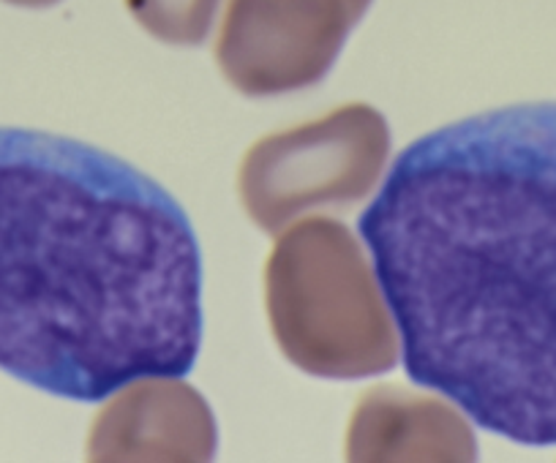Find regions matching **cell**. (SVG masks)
Returning <instances> with one entry per match:
<instances>
[{
  "label": "cell",
  "mask_w": 556,
  "mask_h": 463,
  "mask_svg": "<svg viewBox=\"0 0 556 463\" xmlns=\"http://www.w3.org/2000/svg\"><path fill=\"white\" fill-rule=\"evenodd\" d=\"M148 34L173 44H200L216 17L218 0H126Z\"/></svg>",
  "instance_id": "obj_5"
},
{
  "label": "cell",
  "mask_w": 556,
  "mask_h": 463,
  "mask_svg": "<svg viewBox=\"0 0 556 463\" xmlns=\"http://www.w3.org/2000/svg\"><path fill=\"white\" fill-rule=\"evenodd\" d=\"M202 344V254L148 175L68 137L0 129V371L99 403L180 380Z\"/></svg>",
  "instance_id": "obj_2"
},
{
  "label": "cell",
  "mask_w": 556,
  "mask_h": 463,
  "mask_svg": "<svg viewBox=\"0 0 556 463\" xmlns=\"http://www.w3.org/2000/svg\"><path fill=\"white\" fill-rule=\"evenodd\" d=\"M361 115L363 106L339 110L328 120H319V124L308 126V129L290 131V134L270 137L260 147H254L249 153L243 175L278 172L281 175V185H273L265 194L245 202L251 216L260 223H265V227H276L285 218H290L292 213L303 210V207L314 205V202L357 200V196L366 194L368 185L374 183V175L350 167H328V164L341 162L382 164L384 147L350 153V156L341 158V153L384 140V126H377V129L357 137L352 145L341 151V140L355 129Z\"/></svg>",
  "instance_id": "obj_4"
},
{
  "label": "cell",
  "mask_w": 556,
  "mask_h": 463,
  "mask_svg": "<svg viewBox=\"0 0 556 463\" xmlns=\"http://www.w3.org/2000/svg\"><path fill=\"white\" fill-rule=\"evenodd\" d=\"M7 3H14V7L41 9V7H52V3H58V0H7Z\"/></svg>",
  "instance_id": "obj_6"
},
{
  "label": "cell",
  "mask_w": 556,
  "mask_h": 463,
  "mask_svg": "<svg viewBox=\"0 0 556 463\" xmlns=\"http://www.w3.org/2000/svg\"><path fill=\"white\" fill-rule=\"evenodd\" d=\"M371 0H229L218 63L245 93L312 85Z\"/></svg>",
  "instance_id": "obj_3"
},
{
  "label": "cell",
  "mask_w": 556,
  "mask_h": 463,
  "mask_svg": "<svg viewBox=\"0 0 556 463\" xmlns=\"http://www.w3.org/2000/svg\"><path fill=\"white\" fill-rule=\"evenodd\" d=\"M415 385L480 428L556 445V101L442 126L357 221Z\"/></svg>",
  "instance_id": "obj_1"
}]
</instances>
